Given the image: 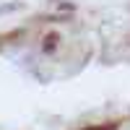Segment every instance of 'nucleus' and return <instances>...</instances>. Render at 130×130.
Masks as SVG:
<instances>
[{"mask_svg": "<svg viewBox=\"0 0 130 130\" xmlns=\"http://www.w3.org/2000/svg\"><path fill=\"white\" fill-rule=\"evenodd\" d=\"M75 130H120V122L117 120H107V122H96V125H83Z\"/></svg>", "mask_w": 130, "mask_h": 130, "instance_id": "obj_1", "label": "nucleus"}, {"mask_svg": "<svg viewBox=\"0 0 130 130\" xmlns=\"http://www.w3.org/2000/svg\"><path fill=\"white\" fill-rule=\"evenodd\" d=\"M57 42H60V37L55 34V31H50V34L44 37V42H42V52H47V55H52V52L57 50Z\"/></svg>", "mask_w": 130, "mask_h": 130, "instance_id": "obj_2", "label": "nucleus"}, {"mask_svg": "<svg viewBox=\"0 0 130 130\" xmlns=\"http://www.w3.org/2000/svg\"><path fill=\"white\" fill-rule=\"evenodd\" d=\"M21 37H24V31H21V29L5 31V34H0V47H3V44H8V42H16V39H21Z\"/></svg>", "mask_w": 130, "mask_h": 130, "instance_id": "obj_3", "label": "nucleus"}]
</instances>
